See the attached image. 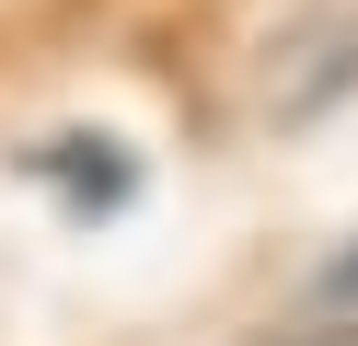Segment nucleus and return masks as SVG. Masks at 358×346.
I'll use <instances>...</instances> for the list:
<instances>
[{"instance_id": "1", "label": "nucleus", "mask_w": 358, "mask_h": 346, "mask_svg": "<svg viewBox=\"0 0 358 346\" xmlns=\"http://www.w3.org/2000/svg\"><path fill=\"white\" fill-rule=\"evenodd\" d=\"M335 289H358V254H347V266H335Z\"/></svg>"}]
</instances>
